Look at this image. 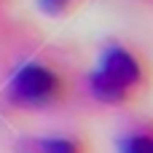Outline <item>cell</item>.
<instances>
[{"label":"cell","mask_w":153,"mask_h":153,"mask_svg":"<svg viewBox=\"0 0 153 153\" xmlns=\"http://www.w3.org/2000/svg\"><path fill=\"white\" fill-rule=\"evenodd\" d=\"M86 83H89V94L97 102L108 108H121L148 89L151 67L140 51L124 43H108L100 51V59L89 73Z\"/></svg>","instance_id":"cell-1"},{"label":"cell","mask_w":153,"mask_h":153,"mask_svg":"<svg viewBox=\"0 0 153 153\" xmlns=\"http://www.w3.org/2000/svg\"><path fill=\"white\" fill-rule=\"evenodd\" d=\"M67 94L70 83L65 73L40 59L22 62L3 89L5 102L16 110H51L59 108L67 100Z\"/></svg>","instance_id":"cell-2"},{"label":"cell","mask_w":153,"mask_h":153,"mask_svg":"<svg viewBox=\"0 0 153 153\" xmlns=\"http://www.w3.org/2000/svg\"><path fill=\"white\" fill-rule=\"evenodd\" d=\"M13 153H89V145L75 134H43L22 137Z\"/></svg>","instance_id":"cell-3"},{"label":"cell","mask_w":153,"mask_h":153,"mask_svg":"<svg viewBox=\"0 0 153 153\" xmlns=\"http://www.w3.org/2000/svg\"><path fill=\"white\" fill-rule=\"evenodd\" d=\"M116 153H153V126H137L116 140Z\"/></svg>","instance_id":"cell-4"},{"label":"cell","mask_w":153,"mask_h":153,"mask_svg":"<svg viewBox=\"0 0 153 153\" xmlns=\"http://www.w3.org/2000/svg\"><path fill=\"white\" fill-rule=\"evenodd\" d=\"M75 3H78V0H38L40 11L48 13V16H62V13H67Z\"/></svg>","instance_id":"cell-5"}]
</instances>
